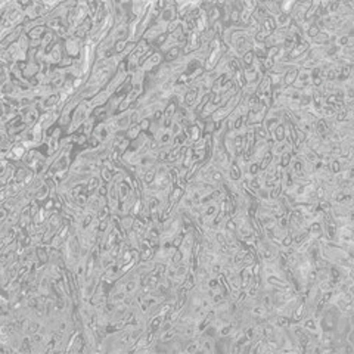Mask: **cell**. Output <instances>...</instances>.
<instances>
[{
  "mask_svg": "<svg viewBox=\"0 0 354 354\" xmlns=\"http://www.w3.org/2000/svg\"><path fill=\"white\" fill-rule=\"evenodd\" d=\"M266 28H267V30H270V28L273 30V28H275V21H273V19H270V18H269V19L266 21Z\"/></svg>",
  "mask_w": 354,
  "mask_h": 354,
  "instance_id": "2",
  "label": "cell"
},
{
  "mask_svg": "<svg viewBox=\"0 0 354 354\" xmlns=\"http://www.w3.org/2000/svg\"><path fill=\"white\" fill-rule=\"evenodd\" d=\"M253 52H249V53H247L245 56H243V61H245V64H251L253 62Z\"/></svg>",
  "mask_w": 354,
  "mask_h": 354,
  "instance_id": "1",
  "label": "cell"
},
{
  "mask_svg": "<svg viewBox=\"0 0 354 354\" xmlns=\"http://www.w3.org/2000/svg\"><path fill=\"white\" fill-rule=\"evenodd\" d=\"M210 286H211V288L217 286V281H210Z\"/></svg>",
  "mask_w": 354,
  "mask_h": 354,
  "instance_id": "3",
  "label": "cell"
}]
</instances>
